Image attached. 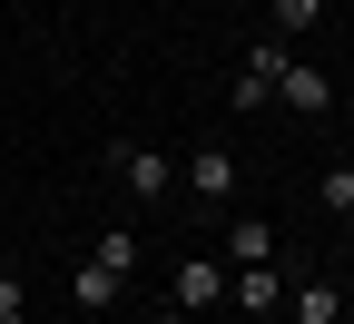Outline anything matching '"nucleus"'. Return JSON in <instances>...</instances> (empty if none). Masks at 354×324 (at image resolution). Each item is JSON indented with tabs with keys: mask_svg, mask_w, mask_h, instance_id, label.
<instances>
[{
	"mask_svg": "<svg viewBox=\"0 0 354 324\" xmlns=\"http://www.w3.org/2000/svg\"><path fill=\"white\" fill-rule=\"evenodd\" d=\"M286 305H295V324H344V295L325 285V275H305V285H286Z\"/></svg>",
	"mask_w": 354,
	"mask_h": 324,
	"instance_id": "8",
	"label": "nucleus"
},
{
	"mask_svg": "<svg viewBox=\"0 0 354 324\" xmlns=\"http://www.w3.org/2000/svg\"><path fill=\"white\" fill-rule=\"evenodd\" d=\"M118 295H128V275H109V265H79V275H69V305H79V314H109Z\"/></svg>",
	"mask_w": 354,
	"mask_h": 324,
	"instance_id": "7",
	"label": "nucleus"
},
{
	"mask_svg": "<svg viewBox=\"0 0 354 324\" xmlns=\"http://www.w3.org/2000/svg\"><path fill=\"white\" fill-rule=\"evenodd\" d=\"M177 187H197L207 207H227V197H236V158H227V148H197V158H177Z\"/></svg>",
	"mask_w": 354,
	"mask_h": 324,
	"instance_id": "3",
	"label": "nucleus"
},
{
	"mask_svg": "<svg viewBox=\"0 0 354 324\" xmlns=\"http://www.w3.org/2000/svg\"><path fill=\"white\" fill-rule=\"evenodd\" d=\"M227 265H276V226L266 216H227Z\"/></svg>",
	"mask_w": 354,
	"mask_h": 324,
	"instance_id": "6",
	"label": "nucleus"
},
{
	"mask_svg": "<svg viewBox=\"0 0 354 324\" xmlns=\"http://www.w3.org/2000/svg\"><path fill=\"white\" fill-rule=\"evenodd\" d=\"M177 305H187V314L227 305V256H177Z\"/></svg>",
	"mask_w": 354,
	"mask_h": 324,
	"instance_id": "2",
	"label": "nucleus"
},
{
	"mask_svg": "<svg viewBox=\"0 0 354 324\" xmlns=\"http://www.w3.org/2000/svg\"><path fill=\"white\" fill-rule=\"evenodd\" d=\"M0 324H30V295H20V275H0Z\"/></svg>",
	"mask_w": 354,
	"mask_h": 324,
	"instance_id": "13",
	"label": "nucleus"
},
{
	"mask_svg": "<svg viewBox=\"0 0 354 324\" xmlns=\"http://www.w3.org/2000/svg\"><path fill=\"white\" fill-rule=\"evenodd\" d=\"M286 59H295V50H286V39H276V30H266V39H256V50H246V79L266 88V99H276V79H286Z\"/></svg>",
	"mask_w": 354,
	"mask_h": 324,
	"instance_id": "10",
	"label": "nucleus"
},
{
	"mask_svg": "<svg viewBox=\"0 0 354 324\" xmlns=\"http://www.w3.org/2000/svg\"><path fill=\"white\" fill-rule=\"evenodd\" d=\"M148 324H197V314H187V305H167V314H148Z\"/></svg>",
	"mask_w": 354,
	"mask_h": 324,
	"instance_id": "14",
	"label": "nucleus"
},
{
	"mask_svg": "<svg viewBox=\"0 0 354 324\" xmlns=\"http://www.w3.org/2000/svg\"><path fill=\"white\" fill-rule=\"evenodd\" d=\"M227 305L276 314V305H286V275H276V265H227Z\"/></svg>",
	"mask_w": 354,
	"mask_h": 324,
	"instance_id": "5",
	"label": "nucleus"
},
{
	"mask_svg": "<svg viewBox=\"0 0 354 324\" xmlns=\"http://www.w3.org/2000/svg\"><path fill=\"white\" fill-rule=\"evenodd\" d=\"M88 265H109V275H138V236H128V226H109V236L88 246Z\"/></svg>",
	"mask_w": 354,
	"mask_h": 324,
	"instance_id": "11",
	"label": "nucleus"
},
{
	"mask_svg": "<svg viewBox=\"0 0 354 324\" xmlns=\"http://www.w3.org/2000/svg\"><path fill=\"white\" fill-rule=\"evenodd\" d=\"M315 207H325V216H354V158H325V177H315Z\"/></svg>",
	"mask_w": 354,
	"mask_h": 324,
	"instance_id": "9",
	"label": "nucleus"
},
{
	"mask_svg": "<svg viewBox=\"0 0 354 324\" xmlns=\"http://www.w3.org/2000/svg\"><path fill=\"white\" fill-rule=\"evenodd\" d=\"M276 99H286L295 118H325V108H335V79H325V69H305V59H286V79H276Z\"/></svg>",
	"mask_w": 354,
	"mask_h": 324,
	"instance_id": "4",
	"label": "nucleus"
},
{
	"mask_svg": "<svg viewBox=\"0 0 354 324\" xmlns=\"http://www.w3.org/2000/svg\"><path fill=\"white\" fill-rule=\"evenodd\" d=\"M109 167H118V187L138 197V207L177 187V158H158V148H138V137H118V148H109Z\"/></svg>",
	"mask_w": 354,
	"mask_h": 324,
	"instance_id": "1",
	"label": "nucleus"
},
{
	"mask_svg": "<svg viewBox=\"0 0 354 324\" xmlns=\"http://www.w3.org/2000/svg\"><path fill=\"white\" fill-rule=\"evenodd\" d=\"M266 10H276V39H305V30L325 20V0H266Z\"/></svg>",
	"mask_w": 354,
	"mask_h": 324,
	"instance_id": "12",
	"label": "nucleus"
}]
</instances>
